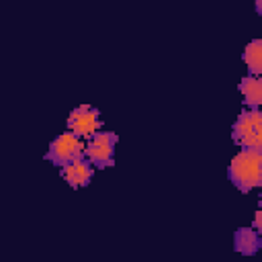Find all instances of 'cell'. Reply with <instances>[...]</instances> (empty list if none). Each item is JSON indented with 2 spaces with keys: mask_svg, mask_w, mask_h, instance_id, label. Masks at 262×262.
<instances>
[{
  "mask_svg": "<svg viewBox=\"0 0 262 262\" xmlns=\"http://www.w3.org/2000/svg\"><path fill=\"white\" fill-rule=\"evenodd\" d=\"M227 178L244 194L262 186V147H242L227 166Z\"/></svg>",
  "mask_w": 262,
  "mask_h": 262,
  "instance_id": "1",
  "label": "cell"
},
{
  "mask_svg": "<svg viewBox=\"0 0 262 262\" xmlns=\"http://www.w3.org/2000/svg\"><path fill=\"white\" fill-rule=\"evenodd\" d=\"M231 139L239 147H262V115L258 108L244 106L231 127Z\"/></svg>",
  "mask_w": 262,
  "mask_h": 262,
  "instance_id": "2",
  "label": "cell"
},
{
  "mask_svg": "<svg viewBox=\"0 0 262 262\" xmlns=\"http://www.w3.org/2000/svg\"><path fill=\"white\" fill-rule=\"evenodd\" d=\"M119 143V135L113 131H96L84 143V158L98 170L115 166V145Z\"/></svg>",
  "mask_w": 262,
  "mask_h": 262,
  "instance_id": "3",
  "label": "cell"
},
{
  "mask_svg": "<svg viewBox=\"0 0 262 262\" xmlns=\"http://www.w3.org/2000/svg\"><path fill=\"white\" fill-rule=\"evenodd\" d=\"M82 156H84V141L78 135H74L72 131L59 133L49 143V149L45 151V160H49L57 168H61L66 164H72L74 160H78Z\"/></svg>",
  "mask_w": 262,
  "mask_h": 262,
  "instance_id": "4",
  "label": "cell"
},
{
  "mask_svg": "<svg viewBox=\"0 0 262 262\" xmlns=\"http://www.w3.org/2000/svg\"><path fill=\"white\" fill-rule=\"evenodd\" d=\"M66 127H68V131H72L80 139H88L90 135H94L102 127L100 111L90 106V104H80L70 113V117L66 121Z\"/></svg>",
  "mask_w": 262,
  "mask_h": 262,
  "instance_id": "5",
  "label": "cell"
},
{
  "mask_svg": "<svg viewBox=\"0 0 262 262\" xmlns=\"http://www.w3.org/2000/svg\"><path fill=\"white\" fill-rule=\"evenodd\" d=\"M61 176L72 188H84L90 184V180L94 176V166L82 156V158L74 160L72 164L61 166Z\"/></svg>",
  "mask_w": 262,
  "mask_h": 262,
  "instance_id": "6",
  "label": "cell"
},
{
  "mask_svg": "<svg viewBox=\"0 0 262 262\" xmlns=\"http://www.w3.org/2000/svg\"><path fill=\"white\" fill-rule=\"evenodd\" d=\"M262 248V237L252 227H239L233 233V250L244 256H254Z\"/></svg>",
  "mask_w": 262,
  "mask_h": 262,
  "instance_id": "7",
  "label": "cell"
},
{
  "mask_svg": "<svg viewBox=\"0 0 262 262\" xmlns=\"http://www.w3.org/2000/svg\"><path fill=\"white\" fill-rule=\"evenodd\" d=\"M239 92L246 108H260L262 104V80L258 76H244L239 82Z\"/></svg>",
  "mask_w": 262,
  "mask_h": 262,
  "instance_id": "8",
  "label": "cell"
},
{
  "mask_svg": "<svg viewBox=\"0 0 262 262\" xmlns=\"http://www.w3.org/2000/svg\"><path fill=\"white\" fill-rule=\"evenodd\" d=\"M242 59L252 76H260L262 74V39H252L244 47Z\"/></svg>",
  "mask_w": 262,
  "mask_h": 262,
  "instance_id": "9",
  "label": "cell"
},
{
  "mask_svg": "<svg viewBox=\"0 0 262 262\" xmlns=\"http://www.w3.org/2000/svg\"><path fill=\"white\" fill-rule=\"evenodd\" d=\"M256 4V14H262V0H254Z\"/></svg>",
  "mask_w": 262,
  "mask_h": 262,
  "instance_id": "10",
  "label": "cell"
}]
</instances>
